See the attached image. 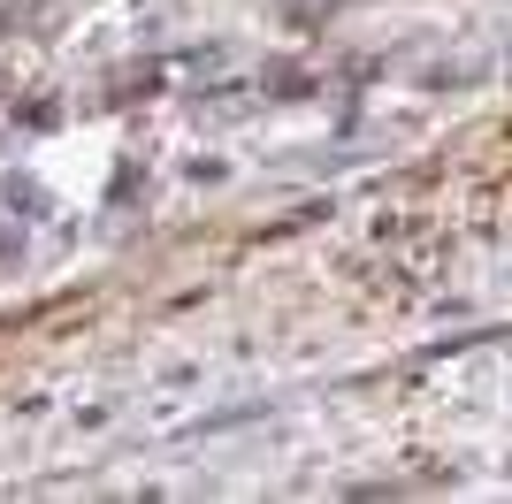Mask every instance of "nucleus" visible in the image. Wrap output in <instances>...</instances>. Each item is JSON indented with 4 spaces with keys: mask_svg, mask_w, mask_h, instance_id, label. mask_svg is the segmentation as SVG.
<instances>
[]
</instances>
